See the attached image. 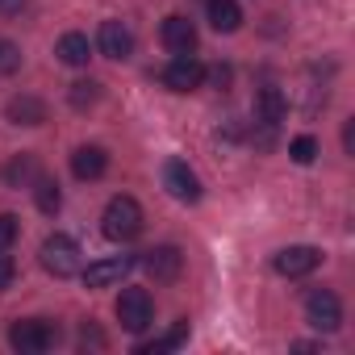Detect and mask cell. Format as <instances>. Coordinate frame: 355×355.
Here are the masks:
<instances>
[{"label":"cell","mask_w":355,"mask_h":355,"mask_svg":"<svg viewBox=\"0 0 355 355\" xmlns=\"http://www.w3.org/2000/svg\"><path fill=\"white\" fill-rule=\"evenodd\" d=\"M101 230H105V239H113V243L138 239V234H142V209H138V201H134V197H113V201L105 205V214H101Z\"/></svg>","instance_id":"6da1fadb"},{"label":"cell","mask_w":355,"mask_h":355,"mask_svg":"<svg viewBox=\"0 0 355 355\" xmlns=\"http://www.w3.org/2000/svg\"><path fill=\"white\" fill-rule=\"evenodd\" d=\"M55 338H59V330H55L51 322H42V318L13 322V330H9V343H13V351H21V355H42V351L55 347Z\"/></svg>","instance_id":"7a4b0ae2"},{"label":"cell","mask_w":355,"mask_h":355,"mask_svg":"<svg viewBox=\"0 0 355 355\" xmlns=\"http://www.w3.org/2000/svg\"><path fill=\"white\" fill-rule=\"evenodd\" d=\"M38 259H42V268H46L51 276H59V280L80 272V247H76V239H67V234H51V239L42 243Z\"/></svg>","instance_id":"3957f363"},{"label":"cell","mask_w":355,"mask_h":355,"mask_svg":"<svg viewBox=\"0 0 355 355\" xmlns=\"http://www.w3.org/2000/svg\"><path fill=\"white\" fill-rule=\"evenodd\" d=\"M117 322H121L125 330L142 334V330L155 322V301H150V293H146V288H121V297H117Z\"/></svg>","instance_id":"277c9868"},{"label":"cell","mask_w":355,"mask_h":355,"mask_svg":"<svg viewBox=\"0 0 355 355\" xmlns=\"http://www.w3.org/2000/svg\"><path fill=\"white\" fill-rule=\"evenodd\" d=\"M305 322H309L313 330H322V334H334V330L343 326V305H338V297H334L330 288H313V293L305 297Z\"/></svg>","instance_id":"5b68a950"},{"label":"cell","mask_w":355,"mask_h":355,"mask_svg":"<svg viewBox=\"0 0 355 355\" xmlns=\"http://www.w3.org/2000/svg\"><path fill=\"white\" fill-rule=\"evenodd\" d=\"M163 189L180 201V205H197L201 201V180H197V171L184 159H167V167H163Z\"/></svg>","instance_id":"8992f818"},{"label":"cell","mask_w":355,"mask_h":355,"mask_svg":"<svg viewBox=\"0 0 355 355\" xmlns=\"http://www.w3.org/2000/svg\"><path fill=\"white\" fill-rule=\"evenodd\" d=\"M201 84H205V63L193 55H175L163 67V88H171V92H193Z\"/></svg>","instance_id":"52a82bcc"},{"label":"cell","mask_w":355,"mask_h":355,"mask_svg":"<svg viewBox=\"0 0 355 355\" xmlns=\"http://www.w3.org/2000/svg\"><path fill=\"white\" fill-rule=\"evenodd\" d=\"M322 263V251L318 247H284V251H276V259H272V268L280 272V276H288V280H301V276H309L313 268Z\"/></svg>","instance_id":"ba28073f"},{"label":"cell","mask_w":355,"mask_h":355,"mask_svg":"<svg viewBox=\"0 0 355 355\" xmlns=\"http://www.w3.org/2000/svg\"><path fill=\"white\" fill-rule=\"evenodd\" d=\"M134 268V255H109V259H96L84 268V284L88 288H109V284H121Z\"/></svg>","instance_id":"9c48e42d"},{"label":"cell","mask_w":355,"mask_h":355,"mask_svg":"<svg viewBox=\"0 0 355 355\" xmlns=\"http://www.w3.org/2000/svg\"><path fill=\"white\" fill-rule=\"evenodd\" d=\"M142 268H146V272H150L155 280L171 284V280H180V272H184V255H180V247L163 243V247H150V251H146Z\"/></svg>","instance_id":"30bf717a"},{"label":"cell","mask_w":355,"mask_h":355,"mask_svg":"<svg viewBox=\"0 0 355 355\" xmlns=\"http://www.w3.org/2000/svg\"><path fill=\"white\" fill-rule=\"evenodd\" d=\"M96 42H101V55L113 59V63H121V59L134 55V34H130L121 21H105L101 34H96Z\"/></svg>","instance_id":"8fae6325"},{"label":"cell","mask_w":355,"mask_h":355,"mask_svg":"<svg viewBox=\"0 0 355 355\" xmlns=\"http://www.w3.org/2000/svg\"><path fill=\"white\" fill-rule=\"evenodd\" d=\"M159 38H163V46H167L171 55H193V51H197V26H193L189 17H167Z\"/></svg>","instance_id":"7c38bea8"},{"label":"cell","mask_w":355,"mask_h":355,"mask_svg":"<svg viewBox=\"0 0 355 355\" xmlns=\"http://www.w3.org/2000/svg\"><path fill=\"white\" fill-rule=\"evenodd\" d=\"M105 167H109V155H105V146H76V155H71V171H76V180H101L105 175Z\"/></svg>","instance_id":"4fadbf2b"},{"label":"cell","mask_w":355,"mask_h":355,"mask_svg":"<svg viewBox=\"0 0 355 355\" xmlns=\"http://www.w3.org/2000/svg\"><path fill=\"white\" fill-rule=\"evenodd\" d=\"M5 117H9L13 125H42V121H46V101L21 92V96H13V101L5 105Z\"/></svg>","instance_id":"5bb4252c"},{"label":"cell","mask_w":355,"mask_h":355,"mask_svg":"<svg viewBox=\"0 0 355 355\" xmlns=\"http://www.w3.org/2000/svg\"><path fill=\"white\" fill-rule=\"evenodd\" d=\"M255 117H259L263 125H280V121L288 117V96H284L280 88H259V92H255Z\"/></svg>","instance_id":"9a60e30c"},{"label":"cell","mask_w":355,"mask_h":355,"mask_svg":"<svg viewBox=\"0 0 355 355\" xmlns=\"http://www.w3.org/2000/svg\"><path fill=\"white\" fill-rule=\"evenodd\" d=\"M209 26L218 34H234L243 26V9H239V0H209Z\"/></svg>","instance_id":"2e32d148"},{"label":"cell","mask_w":355,"mask_h":355,"mask_svg":"<svg viewBox=\"0 0 355 355\" xmlns=\"http://www.w3.org/2000/svg\"><path fill=\"white\" fill-rule=\"evenodd\" d=\"M55 55H59L67 67H84V63L92 59V46H88V38H84V34H63V38H59V46H55Z\"/></svg>","instance_id":"e0dca14e"},{"label":"cell","mask_w":355,"mask_h":355,"mask_svg":"<svg viewBox=\"0 0 355 355\" xmlns=\"http://www.w3.org/2000/svg\"><path fill=\"white\" fill-rule=\"evenodd\" d=\"M34 201H38V209H42L46 218H55V214H59L63 193H59V184L51 180V175H38V180H34Z\"/></svg>","instance_id":"ac0fdd59"},{"label":"cell","mask_w":355,"mask_h":355,"mask_svg":"<svg viewBox=\"0 0 355 355\" xmlns=\"http://www.w3.org/2000/svg\"><path fill=\"white\" fill-rule=\"evenodd\" d=\"M5 180H9L13 189H26V184H34V180H38V163H34V155H17V159L5 167Z\"/></svg>","instance_id":"d6986e66"},{"label":"cell","mask_w":355,"mask_h":355,"mask_svg":"<svg viewBox=\"0 0 355 355\" xmlns=\"http://www.w3.org/2000/svg\"><path fill=\"white\" fill-rule=\"evenodd\" d=\"M184 338H189V322H175V326H171V334H163V338H155V343H138V351H142V355L171 351V347H180Z\"/></svg>","instance_id":"ffe728a7"},{"label":"cell","mask_w":355,"mask_h":355,"mask_svg":"<svg viewBox=\"0 0 355 355\" xmlns=\"http://www.w3.org/2000/svg\"><path fill=\"white\" fill-rule=\"evenodd\" d=\"M288 155H293V163H313L318 159V138L313 134H301V138H293V146H288Z\"/></svg>","instance_id":"44dd1931"},{"label":"cell","mask_w":355,"mask_h":355,"mask_svg":"<svg viewBox=\"0 0 355 355\" xmlns=\"http://www.w3.org/2000/svg\"><path fill=\"white\" fill-rule=\"evenodd\" d=\"M96 96H101V84H96V80H80V84H71V105H76V109L96 105Z\"/></svg>","instance_id":"7402d4cb"},{"label":"cell","mask_w":355,"mask_h":355,"mask_svg":"<svg viewBox=\"0 0 355 355\" xmlns=\"http://www.w3.org/2000/svg\"><path fill=\"white\" fill-rule=\"evenodd\" d=\"M21 67V46L9 42V38H0V76H13Z\"/></svg>","instance_id":"603a6c76"},{"label":"cell","mask_w":355,"mask_h":355,"mask_svg":"<svg viewBox=\"0 0 355 355\" xmlns=\"http://www.w3.org/2000/svg\"><path fill=\"white\" fill-rule=\"evenodd\" d=\"M17 234H21V222L13 214H0V251H9L17 243Z\"/></svg>","instance_id":"cb8c5ba5"},{"label":"cell","mask_w":355,"mask_h":355,"mask_svg":"<svg viewBox=\"0 0 355 355\" xmlns=\"http://www.w3.org/2000/svg\"><path fill=\"white\" fill-rule=\"evenodd\" d=\"M205 80H209L218 92H226V88H230V67H222V63H218V67H205Z\"/></svg>","instance_id":"d4e9b609"},{"label":"cell","mask_w":355,"mask_h":355,"mask_svg":"<svg viewBox=\"0 0 355 355\" xmlns=\"http://www.w3.org/2000/svg\"><path fill=\"white\" fill-rule=\"evenodd\" d=\"M13 276H17V263H13L9 255H0V288H9V284H13Z\"/></svg>","instance_id":"484cf974"},{"label":"cell","mask_w":355,"mask_h":355,"mask_svg":"<svg viewBox=\"0 0 355 355\" xmlns=\"http://www.w3.org/2000/svg\"><path fill=\"white\" fill-rule=\"evenodd\" d=\"M343 150H347V155H355V121H347V125H343Z\"/></svg>","instance_id":"4316f807"},{"label":"cell","mask_w":355,"mask_h":355,"mask_svg":"<svg viewBox=\"0 0 355 355\" xmlns=\"http://www.w3.org/2000/svg\"><path fill=\"white\" fill-rule=\"evenodd\" d=\"M26 0H0V13H21Z\"/></svg>","instance_id":"83f0119b"}]
</instances>
